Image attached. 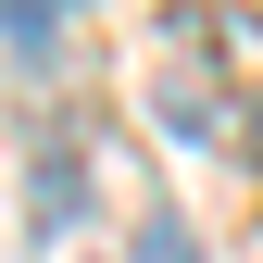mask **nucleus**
Masks as SVG:
<instances>
[{"label": "nucleus", "instance_id": "nucleus-2", "mask_svg": "<svg viewBox=\"0 0 263 263\" xmlns=\"http://www.w3.org/2000/svg\"><path fill=\"white\" fill-rule=\"evenodd\" d=\"M151 101H163V125H176V138H226V101H213V76H201V63H188V76H163Z\"/></svg>", "mask_w": 263, "mask_h": 263}, {"label": "nucleus", "instance_id": "nucleus-4", "mask_svg": "<svg viewBox=\"0 0 263 263\" xmlns=\"http://www.w3.org/2000/svg\"><path fill=\"white\" fill-rule=\"evenodd\" d=\"M138 263H188V238H176V226H151V251H138Z\"/></svg>", "mask_w": 263, "mask_h": 263}, {"label": "nucleus", "instance_id": "nucleus-1", "mask_svg": "<svg viewBox=\"0 0 263 263\" xmlns=\"http://www.w3.org/2000/svg\"><path fill=\"white\" fill-rule=\"evenodd\" d=\"M188 50L238 76V101H226V113H263V13H201V25H188Z\"/></svg>", "mask_w": 263, "mask_h": 263}, {"label": "nucleus", "instance_id": "nucleus-3", "mask_svg": "<svg viewBox=\"0 0 263 263\" xmlns=\"http://www.w3.org/2000/svg\"><path fill=\"white\" fill-rule=\"evenodd\" d=\"M50 25H63V0H0V38L13 50H50Z\"/></svg>", "mask_w": 263, "mask_h": 263}]
</instances>
